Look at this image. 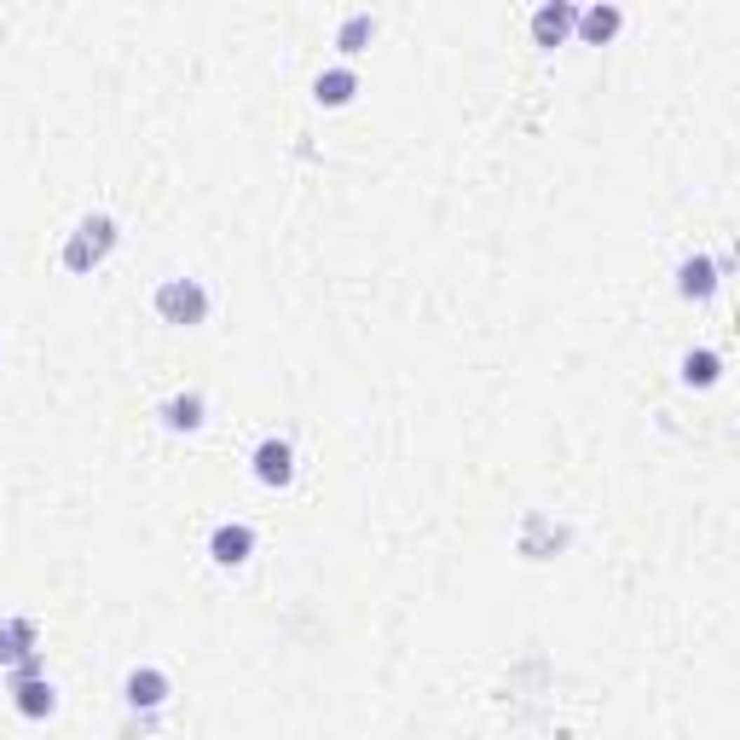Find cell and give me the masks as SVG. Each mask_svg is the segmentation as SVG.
<instances>
[{
	"label": "cell",
	"instance_id": "6da1fadb",
	"mask_svg": "<svg viewBox=\"0 0 740 740\" xmlns=\"http://www.w3.org/2000/svg\"><path fill=\"white\" fill-rule=\"evenodd\" d=\"M260 474H267V480H283V474H290V457H283V445H267V451H260Z\"/></svg>",
	"mask_w": 740,
	"mask_h": 740
},
{
	"label": "cell",
	"instance_id": "7a4b0ae2",
	"mask_svg": "<svg viewBox=\"0 0 740 740\" xmlns=\"http://www.w3.org/2000/svg\"><path fill=\"white\" fill-rule=\"evenodd\" d=\"M243 532H220V561H237V556H243Z\"/></svg>",
	"mask_w": 740,
	"mask_h": 740
},
{
	"label": "cell",
	"instance_id": "3957f363",
	"mask_svg": "<svg viewBox=\"0 0 740 740\" xmlns=\"http://www.w3.org/2000/svg\"><path fill=\"white\" fill-rule=\"evenodd\" d=\"M133 700H156V677H145V682L133 677Z\"/></svg>",
	"mask_w": 740,
	"mask_h": 740
}]
</instances>
